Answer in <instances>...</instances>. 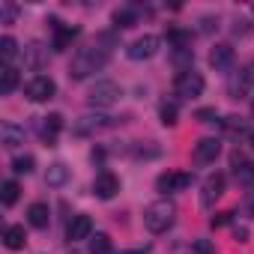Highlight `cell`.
Segmentation results:
<instances>
[{
  "label": "cell",
  "instance_id": "cell-1",
  "mask_svg": "<svg viewBox=\"0 0 254 254\" xmlns=\"http://www.w3.org/2000/svg\"><path fill=\"white\" fill-rule=\"evenodd\" d=\"M105 60H108V54H105V48H81L75 57H72V66H69V75H72V81H84V78H90L93 72H99L102 66H105Z\"/></svg>",
  "mask_w": 254,
  "mask_h": 254
},
{
  "label": "cell",
  "instance_id": "cell-2",
  "mask_svg": "<svg viewBox=\"0 0 254 254\" xmlns=\"http://www.w3.org/2000/svg\"><path fill=\"white\" fill-rule=\"evenodd\" d=\"M174 218H177V206L171 200H156L144 212V224H147L150 233H165L174 224Z\"/></svg>",
  "mask_w": 254,
  "mask_h": 254
},
{
  "label": "cell",
  "instance_id": "cell-3",
  "mask_svg": "<svg viewBox=\"0 0 254 254\" xmlns=\"http://www.w3.org/2000/svg\"><path fill=\"white\" fill-rule=\"evenodd\" d=\"M54 93H57V84H54V78H48V75H33V78L24 84V96H27L30 102H48V99H54Z\"/></svg>",
  "mask_w": 254,
  "mask_h": 254
},
{
  "label": "cell",
  "instance_id": "cell-4",
  "mask_svg": "<svg viewBox=\"0 0 254 254\" xmlns=\"http://www.w3.org/2000/svg\"><path fill=\"white\" fill-rule=\"evenodd\" d=\"M174 93L180 99H197L203 93V78L191 69V72H180L177 81H174Z\"/></svg>",
  "mask_w": 254,
  "mask_h": 254
},
{
  "label": "cell",
  "instance_id": "cell-5",
  "mask_svg": "<svg viewBox=\"0 0 254 254\" xmlns=\"http://www.w3.org/2000/svg\"><path fill=\"white\" fill-rule=\"evenodd\" d=\"M117 99H120V84H114V81H99L87 93V102L96 105V108H111Z\"/></svg>",
  "mask_w": 254,
  "mask_h": 254
},
{
  "label": "cell",
  "instance_id": "cell-6",
  "mask_svg": "<svg viewBox=\"0 0 254 254\" xmlns=\"http://www.w3.org/2000/svg\"><path fill=\"white\" fill-rule=\"evenodd\" d=\"M117 191H120V177L111 174V171H99L96 180H93V194L102 197V200H111Z\"/></svg>",
  "mask_w": 254,
  "mask_h": 254
},
{
  "label": "cell",
  "instance_id": "cell-7",
  "mask_svg": "<svg viewBox=\"0 0 254 254\" xmlns=\"http://www.w3.org/2000/svg\"><path fill=\"white\" fill-rule=\"evenodd\" d=\"M156 51H159V36H153V33H147V36L135 39L129 48H126V54H129L132 60H150Z\"/></svg>",
  "mask_w": 254,
  "mask_h": 254
},
{
  "label": "cell",
  "instance_id": "cell-8",
  "mask_svg": "<svg viewBox=\"0 0 254 254\" xmlns=\"http://www.w3.org/2000/svg\"><path fill=\"white\" fill-rule=\"evenodd\" d=\"M224 186H227L224 174H209L206 183H203V189H200V203H203V206H212V203L224 194Z\"/></svg>",
  "mask_w": 254,
  "mask_h": 254
},
{
  "label": "cell",
  "instance_id": "cell-9",
  "mask_svg": "<svg viewBox=\"0 0 254 254\" xmlns=\"http://www.w3.org/2000/svg\"><path fill=\"white\" fill-rule=\"evenodd\" d=\"M36 132H39V138H42L45 144H54V141H57V135L63 132V117H60V114L39 117V123H36Z\"/></svg>",
  "mask_w": 254,
  "mask_h": 254
},
{
  "label": "cell",
  "instance_id": "cell-10",
  "mask_svg": "<svg viewBox=\"0 0 254 254\" xmlns=\"http://www.w3.org/2000/svg\"><path fill=\"white\" fill-rule=\"evenodd\" d=\"M191 174H174V171H168V174H162L159 180H156V189L162 191V194H168V191H183V189H189L191 186Z\"/></svg>",
  "mask_w": 254,
  "mask_h": 254
},
{
  "label": "cell",
  "instance_id": "cell-11",
  "mask_svg": "<svg viewBox=\"0 0 254 254\" xmlns=\"http://www.w3.org/2000/svg\"><path fill=\"white\" fill-rule=\"evenodd\" d=\"M93 236V218L90 215H72L69 227H66V239L69 242H81Z\"/></svg>",
  "mask_w": 254,
  "mask_h": 254
},
{
  "label": "cell",
  "instance_id": "cell-12",
  "mask_svg": "<svg viewBox=\"0 0 254 254\" xmlns=\"http://www.w3.org/2000/svg\"><path fill=\"white\" fill-rule=\"evenodd\" d=\"M218 153H221V141H218V138H203V141L194 144V162H197V165L215 162Z\"/></svg>",
  "mask_w": 254,
  "mask_h": 254
},
{
  "label": "cell",
  "instance_id": "cell-13",
  "mask_svg": "<svg viewBox=\"0 0 254 254\" xmlns=\"http://www.w3.org/2000/svg\"><path fill=\"white\" fill-rule=\"evenodd\" d=\"M54 27V51H66L75 39H78V27H69V24H60V21H51Z\"/></svg>",
  "mask_w": 254,
  "mask_h": 254
},
{
  "label": "cell",
  "instance_id": "cell-14",
  "mask_svg": "<svg viewBox=\"0 0 254 254\" xmlns=\"http://www.w3.org/2000/svg\"><path fill=\"white\" fill-rule=\"evenodd\" d=\"M209 66H212L215 72H227V69L233 66V48H230V45H215V48L209 51Z\"/></svg>",
  "mask_w": 254,
  "mask_h": 254
},
{
  "label": "cell",
  "instance_id": "cell-15",
  "mask_svg": "<svg viewBox=\"0 0 254 254\" xmlns=\"http://www.w3.org/2000/svg\"><path fill=\"white\" fill-rule=\"evenodd\" d=\"M0 144H3L6 150H15L18 144H24V129L15 123H3L0 126Z\"/></svg>",
  "mask_w": 254,
  "mask_h": 254
},
{
  "label": "cell",
  "instance_id": "cell-16",
  "mask_svg": "<svg viewBox=\"0 0 254 254\" xmlns=\"http://www.w3.org/2000/svg\"><path fill=\"white\" fill-rule=\"evenodd\" d=\"M114 126V117H81L75 123V132L78 135H90V132H99V129H108Z\"/></svg>",
  "mask_w": 254,
  "mask_h": 254
},
{
  "label": "cell",
  "instance_id": "cell-17",
  "mask_svg": "<svg viewBox=\"0 0 254 254\" xmlns=\"http://www.w3.org/2000/svg\"><path fill=\"white\" fill-rule=\"evenodd\" d=\"M27 221H30V227L45 230V227L51 224V209H48V203H30V209H27Z\"/></svg>",
  "mask_w": 254,
  "mask_h": 254
},
{
  "label": "cell",
  "instance_id": "cell-18",
  "mask_svg": "<svg viewBox=\"0 0 254 254\" xmlns=\"http://www.w3.org/2000/svg\"><path fill=\"white\" fill-rule=\"evenodd\" d=\"M233 180L239 186H254V162H245L242 156H233Z\"/></svg>",
  "mask_w": 254,
  "mask_h": 254
},
{
  "label": "cell",
  "instance_id": "cell-19",
  "mask_svg": "<svg viewBox=\"0 0 254 254\" xmlns=\"http://www.w3.org/2000/svg\"><path fill=\"white\" fill-rule=\"evenodd\" d=\"M3 245H6L9 251H18V248H24V245H27L24 224H9V227L3 230Z\"/></svg>",
  "mask_w": 254,
  "mask_h": 254
},
{
  "label": "cell",
  "instance_id": "cell-20",
  "mask_svg": "<svg viewBox=\"0 0 254 254\" xmlns=\"http://www.w3.org/2000/svg\"><path fill=\"white\" fill-rule=\"evenodd\" d=\"M15 87H18V69L6 63L3 69H0V93H3V96H9Z\"/></svg>",
  "mask_w": 254,
  "mask_h": 254
},
{
  "label": "cell",
  "instance_id": "cell-21",
  "mask_svg": "<svg viewBox=\"0 0 254 254\" xmlns=\"http://www.w3.org/2000/svg\"><path fill=\"white\" fill-rule=\"evenodd\" d=\"M69 180V168L63 165V162H54L51 168H48V174H45V183L48 186H63Z\"/></svg>",
  "mask_w": 254,
  "mask_h": 254
},
{
  "label": "cell",
  "instance_id": "cell-22",
  "mask_svg": "<svg viewBox=\"0 0 254 254\" xmlns=\"http://www.w3.org/2000/svg\"><path fill=\"white\" fill-rule=\"evenodd\" d=\"M132 24H138V9L123 6L114 12V27H132Z\"/></svg>",
  "mask_w": 254,
  "mask_h": 254
},
{
  "label": "cell",
  "instance_id": "cell-23",
  "mask_svg": "<svg viewBox=\"0 0 254 254\" xmlns=\"http://www.w3.org/2000/svg\"><path fill=\"white\" fill-rule=\"evenodd\" d=\"M90 254H117V251L111 248V236H108V233L90 236Z\"/></svg>",
  "mask_w": 254,
  "mask_h": 254
},
{
  "label": "cell",
  "instance_id": "cell-24",
  "mask_svg": "<svg viewBox=\"0 0 254 254\" xmlns=\"http://www.w3.org/2000/svg\"><path fill=\"white\" fill-rule=\"evenodd\" d=\"M18 194H21V186L15 180H6L3 186H0V200H3V206H12L18 200Z\"/></svg>",
  "mask_w": 254,
  "mask_h": 254
},
{
  "label": "cell",
  "instance_id": "cell-25",
  "mask_svg": "<svg viewBox=\"0 0 254 254\" xmlns=\"http://www.w3.org/2000/svg\"><path fill=\"white\" fill-rule=\"evenodd\" d=\"M168 42H174V48H189L191 33L183 30V27H168Z\"/></svg>",
  "mask_w": 254,
  "mask_h": 254
},
{
  "label": "cell",
  "instance_id": "cell-26",
  "mask_svg": "<svg viewBox=\"0 0 254 254\" xmlns=\"http://www.w3.org/2000/svg\"><path fill=\"white\" fill-rule=\"evenodd\" d=\"M248 87H254V66H245V69L239 72V78H236V84H233V93H245Z\"/></svg>",
  "mask_w": 254,
  "mask_h": 254
},
{
  "label": "cell",
  "instance_id": "cell-27",
  "mask_svg": "<svg viewBox=\"0 0 254 254\" xmlns=\"http://www.w3.org/2000/svg\"><path fill=\"white\" fill-rule=\"evenodd\" d=\"M15 51H18V42H15L12 36H3V39H0V57H3L6 63L15 57Z\"/></svg>",
  "mask_w": 254,
  "mask_h": 254
},
{
  "label": "cell",
  "instance_id": "cell-28",
  "mask_svg": "<svg viewBox=\"0 0 254 254\" xmlns=\"http://www.w3.org/2000/svg\"><path fill=\"white\" fill-rule=\"evenodd\" d=\"M33 168H36L33 156H18V159L12 162V171H15V174H33Z\"/></svg>",
  "mask_w": 254,
  "mask_h": 254
},
{
  "label": "cell",
  "instance_id": "cell-29",
  "mask_svg": "<svg viewBox=\"0 0 254 254\" xmlns=\"http://www.w3.org/2000/svg\"><path fill=\"white\" fill-rule=\"evenodd\" d=\"M159 117H162L165 126H177V105H174V102H165L162 111H159Z\"/></svg>",
  "mask_w": 254,
  "mask_h": 254
},
{
  "label": "cell",
  "instance_id": "cell-30",
  "mask_svg": "<svg viewBox=\"0 0 254 254\" xmlns=\"http://www.w3.org/2000/svg\"><path fill=\"white\" fill-rule=\"evenodd\" d=\"M191 251H194V254H215V245H212L209 239H194V242H191Z\"/></svg>",
  "mask_w": 254,
  "mask_h": 254
},
{
  "label": "cell",
  "instance_id": "cell-31",
  "mask_svg": "<svg viewBox=\"0 0 254 254\" xmlns=\"http://www.w3.org/2000/svg\"><path fill=\"white\" fill-rule=\"evenodd\" d=\"M194 117H197L200 123H215V120H218V114H215V108H200V111H197Z\"/></svg>",
  "mask_w": 254,
  "mask_h": 254
},
{
  "label": "cell",
  "instance_id": "cell-32",
  "mask_svg": "<svg viewBox=\"0 0 254 254\" xmlns=\"http://www.w3.org/2000/svg\"><path fill=\"white\" fill-rule=\"evenodd\" d=\"M224 126H227L230 132H245V120H239V117H227Z\"/></svg>",
  "mask_w": 254,
  "mask_h": 254
},
{
  "label": "cell",
  "instance_id": "cell-33",
  "mask_svg": "<svg viewBox=\"0 0 254 254\" xmlns=\"http://www.w3.org/2000/svg\"><path fill=\"white\" fill-rule=\"evenodd\" d=\"M233 221V212H218V215H212V227H224V224H230Z\"/></svg>",
  "mask_w": 254,
  "mask_h": 254
},
{
  "label": "cell",
  "instance_id": "cell-34",
  "mask_svg": "<svg viewBox=\"0 0 254 254\" xmlns=\"http://www.w3.org/2000/svg\"><path fill=\"white\" fill-rule=\"evenodd\" d=\"M12 18H15V6L3 3V24H12Z\"/></svg>",
  "mask_w": 254,
  "mask_h": 254
},
{
  "label": "cell",
  "instance_id": "cell-35",
  "mask_svg": "<svg viewBox=\"0 0 254 254\" xmlns=\"http://www.w3.org/2000/svg\"><path fill=\"white\" fill-rule=\"evenodd\" d=\"M233 236H236V242H245V239H248V230H245V227H236Z\"/></svg>",
  "mask_w": 254,
  "mask_h": 254
},
{
  "label": "cell",
  "instance_id": "cell-36",
  "mask_svg": "<svg viewBox=\"0 0 254 254\" xmlns=\"http://www.w3.org/2000/svg\"><path fill=\"white\" fill-rule=\"evenodd\" d=\"M117 254H150V245H144V248H132V251H117Z\"/></svg>",
  "mask_w": 254,
  "mask_h": 254
},
{
  "label": "cell",
  "instance_id": "cell-37",
  "mask_svg": "<svg viewBox=\"0 0 254 254\" xmlns=\"http://www.w3.org/2000/svg\"><path fill=\"white\" fill-rule=\"evenodd\" d=\"M248 209H251V215H254V197H251V200H248Z\"/></svg>",
  "mask_w": 254,
  "mask_h": 254
},
{
  "label": "cell",
  "instance_id": "cell-38",
  "mask_svg": "<svg viewBox=\"0 0 254 254\" xmlns=\"http://www.w3.org/2000/svg\"><path fill=\"white\" fill-rule=\"evenodd\" d=\"M248 144H251V150H254V132H251V135H248Z\"/></svg>",
  "mask_w": 254,
  "mask_h": 254
},
{
  "label": "cell",
  "instance_id": "cell-39",
  "mask_svg": "<svg viewBox=\"0 0 254 254\" xmlns=\"http://www.w3.org/2000/svg\"><path fill=\"white\" fill-rule=\"evenodd\" d=\"M251 114H254V102H251Z\"/></svg>",
  "mask_w": 254,
  "mask_h": 254
}]
</instances>
